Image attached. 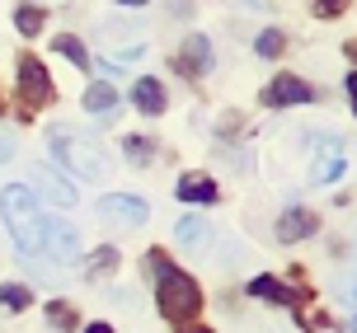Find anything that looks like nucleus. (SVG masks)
<instances>
[{"instance_id":"obj_1","label":"nucleus","mask_w":357,"mask_h":333,"mask_svg":"<svg viewBox=\"0 0 357 333\" xmlns=\"http://www.w3.org/2000/svg\"><path fill=\"white\" fill-rule=\"evenodd\" d=\"M47 150H52V160L61 169H71L75 178H89V183H104L108 178V160H104V150H99V141L85 137L80 127H66V123L47 127Z\"/></svg>"},{"instance_id":"obj_2","label":"nucleus","mask_w":357,"mask_h":333,"mask_svg":"<svg viewBox=\"0 0 357 333\" xmlns=\"http://www.w3.org/2000/svg\"><path fill=\"white\" fill-rule=\"evenodd\" d=\"M0 216H5V230H10V240H15L19 254H43V226H47V216L38 207V197L29 188H5L0 193Z\"/></svg>"},{"instance_id":"obj_3","label":"nucleus","mask_w":357,"mask_h":333,"mask_svg":"<svg viewBox=\"0 0 357 333\" xmlns=\"http://www.w3.org/2000/svg\"><path fill=\"white\" fill-rule=\"evenodd\" d=\"M151 263H155V291H160V315L183 324V319H193L202 310V286H197L188 272H178L169 258L160 254H151Z\"/></svg>"},{"instance_id":"obj_4","label":"nucleus","mask_w":357,"mask_h":333,"mask_svg":"<svg viewBox=\"0 0 357 333\" xmlns=\"http://www.w3.org/2000/svg\"><path fill=\"white\" fill-rule=\"evenodd\" d=\"M43 249H47L61 268H75L85 258V245H80V235H75L71 221H47V226H43Z\"/></svg>"},{"instance_id":"obj_5","label":"nucleus","mask_w":357,"mask_h":333,"mask_svg":"<svg viewBox=\"0 0 357 333\" xmlns=\"http://www.w3.org/2000/svg\"><path fill=\"white\" fill-rule=\"evenodd\" d=\"M19 89H24V104L29 108L52 104V80H47V70H43L38 56H19Z\"/></svg>"},{"instance_id":"obj_6","label":"nucleus","mask_w":357,"mask_h":333,"mask_svg":"<svg viewBox=\"0 0 357 333\" xmlns=\"http://www.w3.org/2000/svg\"><path fill=\"white\" fill-rule=\"evenodd\" d=\"M310 99H315V89L305 85L301 75H278V80L264 89L268 108H291V104H310Z\"/></svg>"},{"instance_id":"obj_7","label":"nucleus","mask_w":357,"mask_h":333,"mask_svg":"<svg viewBox=\"0 0 357 333\" xmlns=\"http://www.w3.org/2000/svg\"><path fill=\"white\" fill-rule=\"evenodd\" d=\"M99 216H104V221H123V226H146L151 207H146L142 197H118V193H108V197H99Z\"/></svg>"},{"instance_id":"obj_8","label":"nucleus","mask_w":357,"mask_h":333,"mask_svg":"<svg viewBox=\"0 0 357 333\" xmlns=\"http://www.w3.org/2000/svg\"><path fill=\"white\" fill-rule=\"evenodd\" d=\"M33 183H38V193L47 197V202H56V207H75V202H80V193L71 188V178H61L56 169H47V164L33 169Z\"/></svg>"},{"instance_id":"obj_9","label":"nucleus","mask_w":357,"mask_h":333,"mask_svg":"<svg viewBox=\"0 0 357 333\" xmlns=\"http://www.w3.org/2000/svg\"><path fill=\"white\" fill-rule=\"evenodd\" d=\"M315 226H320V221L305 207H291V211H282V221H278V240H282V245H296L305 235H315Z\"/></svg>"},{"instance_id":"obj_10","label":"nucleus","mask_w":357,"mask_h":333,"mask_svg":"<svg viewBox=\"0 0 357 333\" xmlns=\"http://www.w3.org/2000/svg\"><path fill=\"white\" fill-rule=\"evenodd\" d=\"M132 104H137V113H146V118H160V113H165V89H160V80L142 75V80L132 85Z\"/></svg>"},{"instance_id":"obj_11","label":"nucleus","mask_w":357,"mask_h":333,"mask_svg":"<svg viewBox=\"0 0 357 333\" xmlns=\"http://www.w3.org/2000/svg\"><path fill=\"white\" fill-rule=\"evenodd\" d=\"M174 240L183 249H207L212 245V221H202V216H183L174 226Z\"/></svg>"},{"instance_id":"obj_12","label":"nucleus","mask_w":357,"mask_h":333,"mask_svg":"<svg viewBox=\"0 0 357 333\" xmlns=\"http://www.w3.org/2000/svg\"><path fill=\"white\" fill-rule=\"evenodd\" d=\"M113 108H118V89L108 85V80L85 85V113H94V118H113Z\"/></svg>"},{"instance_id":"obj_13","label":"nucleus","mask_w":357,"mask_h":333,"mask_svg":"<svg viewBox=\"0 0 357 333\" xmlns=\"http://www.w3.org/2000/svg\"><path fill=\"white\" fill-rule=\"evenodd\" d=\"M183 61L197 70V75H207L212 70V42L202 33H193V38H183Z\"/></svg>"},{"instance_id":"obj_14","label":"nucleus","mask_w":357,"mask_h":333,"mask_svg":"<svg viewBox=\"0 0 357 333\" xmlns=\"http://www.w3.org/2000/svg\"><path fill=\"white\" fill-rule=\"evenodd\" d=\"M250 291H254V296H264V300H273V305H291V300H296V291H291L287 281H278V277H254Z\"/></svg>"},{"instance_id":"obj_15","label":"nucleus","mask_w":357,"mask_h":333,"mask_svg":"<svg viewBox=\"0 0 357 333\" xmlns=\"http://www.w3.org/2000/svg\"><path fill=\"white\" fill-rule=\"evenodd\" d=\"M178 197L183 202H216V188H212V178H202V174H183L178 178Z\"/></svg>"},{"instance_id":"obj_16","label":"nucleus","mask_w":357,"mask_h":333,"mask_svg":"<svg viewBox=\"0 0 357 333\" xmlns=\"http://www.w3.org/2000/svg\"><path fill=\"white\" fill-rule=\"evenodd\" d=\"M80 263H85L89 277H108V272L118 268V249H94L89 258H80Z\"/></svg>"},{"instance_id":"obj_17","label":"nucleus","mask_w":357,"mask_h":333,"mask_svg":"<svg viewBox=\"0 0 357 333\" xmlns=\"http://www.w3.org/2000/svg\"><path fill=\"white\" fill-rule=\"evenodd\" d=\"M52 47H56L61 56H66V61H75L80 70H89V66H94V56L85 52V42H75V38H52Z\"/></svg>"},{"instance_id":"obj_18","label":"nucleus","mask_w":357,"mask_h":333,"mask_svg":"<svg viewBox=\"0 0 357 333\" xmlns=\"http://www.w3.org/2000/svg\"><path fill=\"white\" fill-rule=\"evenodd\" d=\"M15 24H19V33H24V38H38V33H43V10H38V5H19Z\"/></svg>"},{"instance_id":"obj_19","label":"nucleus","mask_w":357,"mask_h":333,"mask_svg":"<svg viewBox=\"0 0 357 333\" xmlns=\"http://www.w3.org/2000/svg\"><path fill=\"white\" fill-rule=\"evenodd\" d=\"M29 300H33V296H29V286H19V281H15V286H10V281L0 286V305H5V310H24Z\"/></svg>"},{"instance_id":"obj_20","label":"nucleus","mask_w":357,"mask_h":333,"mask_svg":"<svg viewBox=\"0 0 357 333\" xmlns=\"http://www.w3.org/2000/svg\"><path fill=\"white\" fill-rule=\"evenodd\" d=\"M47 315H52L56 329H75V310L66 305V300H47Z\"/></svg>"},{"instance_id":"obj_21","label":"nucleus","mask_w":357,"mask_h":333,"mask_svg":"<svg viewBox=\"0 0 357 333\" xmlns=\"http://www.w3.org/2000/svg\"><path fill=\"white\" fill-rule=\"evenodd\" d=\"M282 47H287V42H282V33H278V29L259 33V42H254V52H259V56H278Z\"/></svg>"},{"instance_id":"obj_22","label":"nucleus","mask_w":357,"mask_h":333,"mask_svg":"<svg viewBox=\"0 0 357 333\" xmlns=\"http://www.w3.org/2000/svg\"><path fill=\"white\" fill-rule=\"evenodd\" d=\"M123 146H127V160H132V164H146V160H151V150H155L146 137H127Z\"/></svg>"},{"instance_id":"obj_23","label":"nucleus","mask_w":357,"mask_h":333,"mask_svg":"<svg viewBox=\"0 0 357 333\" xmlns=\"http://www.w3.org/2000/svg\"><path fill=\"white\" fill-rule=\"evenodd\" d=\"M10 160H15V137L0 132V164H10Z\"/></svg>"},{"instance_id":"obj_24","label":"nucleus","mask_w":357,"mask_h":333,"mask_svg":"<svg viewBox=\"0 0 357 333\" xmlns=\"http://www.w3.org/2000/svg\"><path fill=\"white\" fill-rule=\"evenodd\" d=\"M343 94H348V104H353V99H357V75H353V70L343 75Z\"/></svg>"},{"instance_id":"obj_25","label":"nucleus","mask_w":357,"mask_h":333,"mask_svg":"<svg viewBox=\"0 0 357 333\" xmlns=\"http://www.w3.org/2000/svg\"><path fill=\"white\" fill-rule=\"evenodd\" d=\"M343 0H324V15H334V10H339Z\"/></svg>"},{"instance_id":"obj_26","label":"nucleus","mask_w":357,"mask_h":333,"mask_svg":"<svg viewBox=\"0 0 357 333\" xmlns=\"http://www.w3.org/2000/svg\"><path fill=\"white\" fill-rule=\"evenodd\" d=\"M85 333H113V329H108V324H89Z\"/></svg>"},{"instance_id":"obj_27","label":"nucleus","mask_w":357,"mask_h":333,"mask_svg":"<svg viewBox=\"0 0 357 333\" xmlns=\"http://www.w3.org/2000/svg\"><path fill=\"white\" fill-rule=\"evenodd\" d=\"M118 5H127V10H137V5H146V0H118Z\"/></svg>"},{"instance_id":"obj_28","label":"nucleus","mask_w":357,"mask_h":333,"mask_svg":"<svg viewBox=\"0 0 357 333\" xmlns=\"http://www.w3.org/2000/svg\"><path fill=\"white\" fill-rule=\"evenodd\" d=\"M245 5H250V10H264V5H268V0H245Z\"/></svg>"},{"instance_id":"obj_29","label":"nucleus","mask_w":357,"mask_h":333,"mask_svg":"<svg viewBox=\"0 0 357 333\" xmlns=\"http://www.w3.org/2000/svg\"><path fill=\"white\" fill-rule=\"evenodd\" d=\"M197 333H207V329H197Z\"/></svg>"}]
</instances>
